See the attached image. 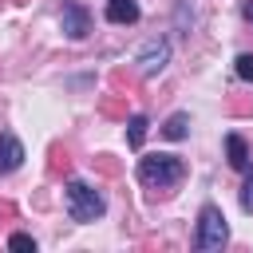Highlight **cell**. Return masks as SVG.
Returning a JSON list of instances; mask_svg holds the SVG:
<instances>
[{
  "mask_svg": "<svg viewBox=\"0 0 253 253\" xmlns=\"http://www.w3.org/2000/svg\"><path fill=\"white\" fill-rule=\"evenodd\" d=\"M67 217L71 221H79V225H91V221H99L103 213H107V198H103V190H95L91 182H67Z\"/></svg>",
  "mask_w": 253,
  "mask_h": 253,
  "instance_id": "1",
  "label": "cell"
},
{
  "mask_svg": "<svg viewBox=\"0 0 253 253\" xmlns=\"http://www.w3.org/2000/svg\"><path fill=\"white\" fill-rule=\"evenodd\" d=\"M186 178V162L178 154H146L138 158V182L142 186H158V190H170Z\"/></svg>",
  "mask_w": 253,
  "mask_h": 253,
  "instance_id": "2",
  "label": "cell"
},
{
  "mask_svg": "<svg viewBox=\"0 0 253 253\" xmlns=\"http://www.w3.org/2000/svg\"><path fill=\"white\" fill-rule=\"evenodd\" d=\"M225 241H229L225 213H221L217 206H202V213H198V233H194V245H198L202 253H217Z\"/></svg>",
  "mask_w": 253,
  "mask_h": 253,
  "instance_id": "3",
  "label": "cell"
},
{
  "mask_svg": "<svg viewBox=\"0 0 253 253\" xmlns=\"http://www.w3.org/2000/svg\"><path fill=\"white\" fill-rule=\"evenodd\" d=\"M134 63H138V75H142V79H154V75L170 63V43H166V40H158V36H154V40H146Z\"/></svg>",
  "mask_w": 253,
  "mask_h": 253,
  "instance_id": "4",
  "label": "cell"
},
{
  "mask_svg": "<svg viewBox=\"0 0 253 253\" xmlns=\"http://www.w3.org/2000/svg\"><path fill=\"white\" fill-rule=\"evenodd\" d=\"M59 28H63V36H67V40H83V36L91 32V16H87V8H83V4H75V0H63Z\"/></svg>",
  "mask_w": 253,
  "mask_h": 253,
  "instance_id": "5",
  "label": "cell"
},
{
  "mask_svg": "<svg viewBox=\"0 0 253 253\" xmlns=\"http://www.w3.org/2000/svg\"><path fill=\"white\" fill-rule=\"evenodd\" d=\"M20 162H24V142L16 134H0V174L20 170Z\"/></svg>",
  "mask_w": 253,
  "mask_h": 253,
  "instance_id": "6",
  "label": "cell"
},
{
  "mask_svg": "<svg viewBox=\"0 0 253 253\" xmlns=\"http://www.w3.org/2000/svg\"><path fill=\"white\" fill-rule=\"evenodd\" d=\"M142 12H138V0H107V20L111 24H134Z\"/></svg>",
  "mask_w": 253,
  "mask_h": 253,
  "instance_id": "7",
  "label": "cell"
},
{
  "mask_svg": "<svg viewBox=\"0 0 253 253\" xmlns=\"http://www.w3.org/2000/svg\"><path fill=\"white\" fill-rule=\"evenodd\" d=\"M225 154H229L233 170H249V146H245L241 134H225Z\"/></svg>",
  "mask_w": 253,
  "mask_h": 253,
  "instance_id": "8",
  "label": "cell"
},
{
  "mask_svg": "<svg viewBox=\"0 0 253 253\" xmlns=\"http://www.w3.org/2000/svg\"><path fill=\"white\" fill-rule=\"evenodd\" d=\"M186 126H190V115H182V111H178V115H170V119H166L162 134H166L170 142H178V138H186Z\"/></svg>",
  "mask_w": 253,
  "mask_h": 253,
  "instance_id": "9",
  "label": "cell"
},
{
  "mask_svg": "<svg viewBox=\"0 0 253 253\" xmlns=\"http://www.w3.org/2000/svg\"><path fill=\"white\" fill-rule=\"evenodd\" d=\"M142 138H146V115H130L126 119V142L142 146Z\"/></svg>",
  "mask_w": 253,
  "mask_h": 253,
  "instance_id": "10",
  "label": "cell"
},
{
  "mask_svg": "<svg viewBox=\"0 0 253 253\" xmlns=\"http://www.w3.org/2000/svg\"><path fill=\"white\" fill-rule=\"evenodd\" d=\"M8 249H24V253L32 249V253H36V237H32V233H12V237H8Z\"/></svg>",
  "mask_w": 253,
  "mask_h": 253,
  "instance_id": "11",
  "label": "cell"
},
{
  "mask_svg": "<svg viewBox=\"0 0 253 253\" xmlns=\"http://www.w3.org/2000/svg\"><path fill=\"white\" fill-rule=\"evenodd\" d=\"M233 71H237V79L253 83V55H249V51H245V55H237V67H233Z\"/></svg>",
  "mask_w": 253,
  "mask_h": 253,
  "instance_id": "12",
  "label": "cell"
},
{
  "mask_svg": "<svg viewBox=\"0 0 253 253\" xmlns=\"http://www.w3.org/2000/svg\"><path fill=\"white\" fill-rule=\"evenodd\" d=\"M241 210L253 213V166H249V178H245V186H241Z\"/></svg>",
  "mask_w": 253,
  "mask_h": 253,
  "instance_id": "13",
  "label": "cell"
},
{
  "mask_svg": "<svg viewBox=\"0 0 253 253\" xmlns=\"http://www.w3.org/2000/svg\"><path fill=\"white\" fill-rule=\"evenodd\" d=\"M241 16H245V20L253 24V0H245V4H241Z\"/></svg>",
  "mask_w": 253,
  "mask_h": 253,
  "instance_id": "14",
  "label": "cell"
}]
</instances>
